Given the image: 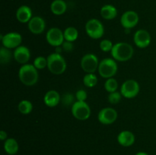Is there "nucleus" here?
Listing matches in <instances>:
<instances>
[{"instance_id":"dca6fc26","label":"nucleus","mask_w":156,"mask_h":155,"mask_svg":"<svg viewBox=\"0 0 156 155\" xmlns=\"http://www.w3.org/2000/svg\"><path fill=\"white\" fill-rule=\"evenodd\" d=\"M135 135L128 130L122 131L117 136V141L123 147H130L135 142Z\"/></svg>"},{"instance_id":"ddd939ff","label":"nucleus","mask_w":156,"mask_h":155,"mask_svg":"<svg viewBox=\"0 0 156 155\" xmlns=\"http://www.w3.org/2000/svg\"><path fill=\"white\" fill-rule=\"evenodd\" d=\"M133 41L136 46L139 48H146L151 43V36L147 30L140 29L136 31L133 36Z\"/></svg>"},{"instance_id":"4468645a","label":"nucleus","mask_w":156,"mask_h":155,"mask_svg":"<svg viewBox=\"0 0 156 155\" xmlns=\"http://www.w3.org/2000/svg\"><path fill=\"white\" fill-rule=\"evenodd\" d=\"M28 29L34 34H41L44 31L46 27L45 21L40 16L33 17L27 23Z\"/></svg>"},{"instance_id":"5701e85b","label":"nucleus","mask_w":156,"mask_h":155,"mask_svg":"<svg viewBox=\"0 0 156 155\" xmlns=\"http://www.w3.org/2000/svg\"><path fill=\"white\" fill-rule=\"evenodd\" d=\"M18 109L21 114L27 115V114L30 113L33 110V104L30 100H23L18 103Z\"/></svg>"},{"instance_id":"f03ea898","label":"nucleus","mask_w":156,"mask_h":155,"mask_svg":"<svg viewBox=\"0 0 156 155\" xmlns=\"http://www.w3.org/2000/svg\"><path fill=\"white\" fill-rule=\"evenodd\" d=\"M111 56L116 61L126 62L133 57L134 53L133 47L125 42L114 44L111 50Z\"/></svg>"},{"instance_id":"f8f14e48","label":"nucleus","mask_w":156,"mask_h":155,"mask_svg":"<svg viewBox=\"0 0 156 155\" xmlns=\"http://www.w3.org/2000/svg\"><path fill=\"white\" fill-rule=\"evenodd\" d=\"M139 20L140 18L136 12L134 11H126L120 18V24L125 29L129 30L137 25Z\"/></svg>"},{"instance_id":"2f4dec72","label":"nucleus","mask_w":156,"mask_h":155,"mask_svg":"<svg viewBox=\"0 0 156 155\" xmlns=\"http://www.w3.org/2000/svg\"><path fill=\"white\" fill-rule=\"evenodd\" d=\"M73 42H69V41H64L63 43L62 44V48L64 51L66 52H71L73 50Z\"/></svg>"},{"instance_id":"6ab92c4d","label":"nucleus","mask_w":156,"mask_h":155,"mask_svg":"<svg viewBox=\"0 0 156 155\" xmlns=\"http://www.w3.org/2000/svg\"><path fill=\"white\" fill-rule=\"evenodd\" d=\"M50 10L55 15H62L66 12L67 5L64 0H54L50 5Z\"/></svg>"},{"instance_id":"c756f323","label":"nucleus","mask_w":156,"mask_h":155,"mask_svg":"<svg viewBox=\"0 0 156 155\" xmlns=\"http://www.w3.org/2000/svg\"><path fill=\"white\" fill-rule=\"evenodd\" d=\"M75 102H76L75 101V97H73V94H69V93H66V94L62 96V103L64 106H69V105L73 106Z\"/></svg>"},{"instance_id":"c85d7f7f","label":"nucleus","mask_w":156,"mask_h":155,"mask_svg":"<svg viewBox=\"0 0 156 155\" xmlns=\"http://www.w3.org/2000/svg\"><path fill=\"white\" fill-rule=\"evenodd\" d=\"M113 46H114V45H113L112 42L110 40H103L100 43V49L103 52H105V53L111 51Z\"/></svg>"},{"instance_id":"72a5a7b5","label":"nucleus","mask_w":156,"mask_h":155,"mask_svg":"<svg viewBox=\"0 0 156 155\" xmlns=\"http://www.w3.org/2000/svg\"><path fill=\"white\" fill-rule=\"evenodd\" d=\"M136 155H149L146 152H143V151H140L138 152V153H136Z\"/></svg>"},{"instance_id":"20e7f679","label":"nucleus","mask_w":156,"mask_h":155,"mask_svg":"<svg viewBox=\"0 0 156 155\" xmlns=\"http://www.w3.org/2000/svg\"><path fill=\"white\" fill-rule=\"evenodd\" d=\"M117 64L115 59L106 58L101 61L98 66L99 74L104 78H113L117 72Z\"/></svg>"},{"instance_id":"2eb2a0df","label":"nucleus","mask_w":156,"mask_h":155,"mask_svg":"<svg viewBox=\"0 0 156 155\" xmlns=\"http://www.w3.org/2000/svg\"><path fill=\"white\" fill-rule=\"evenodd\" d=\"M15 60L20 64H26L30 58V50L24 46H19L13 53Z\"/></svg>"},{"instance_id":"393cba45","label":"nucleus","mask_w":156,"mask_h":155,"mask_svg":"<svg viewBox=\"0 0 156 155\" xmlns=\"http://www.w3.org/2000/svg\"><path fill=\"white\" fill-rule=\"evenodd\" d=\"M9 50L10 49H8L5 46H2L0 50V62L2 65L9 63L12 59V54Z\"/></svg>"},{"instance_id":"4be33fe9","label":"nucleus","mask_w":156,"mask_h":155,"mask_svg":"<svg viewBox=\"0 0 156 155\" xmlns=\"http://www.w3.org/2000/svg\"><path fill=\"white\" fill-rule=\"evenodd\" d=\"M63 33L65 40L69 41V42H74L79 36V31L74 27H69L66 28Z\"/></svg>"},{"instance_id":"412c9836","label":"nucleus","mask_w":156,"mask_h":155,"mask_svg":"<svg viewBox=\"0 0 156 155\" xmlns=\"http://www.w3.org/2000/svg\"><path fill=\"white\" fill-rule=\"evenodd\" d=\"M101 15L105 20L114 19L117 15V9L112 5H105L101 9Z\"/></svg>"},{"instance_id":"bb28decb","label":"nucleus","mask_w":156,"mask_h":155,"mask_svg":"<svg viewBox=\"0 0 156 155\" xmlns=\"http://www.w3.org/2000/svg\"><path fill=\"white\" fill-rule=\"evenodd\" d=\"M33 65L37 69H43L47 67V59L44 56H38L34 59Z\"/></svg>"},{"instance_id":"473e14b6","label":"nucleus","mask_w":156,"mask_h":155,"mask_svg":"<svg viewBox=\"0 0 156 155\" xmlns=\"http://www.w3.org/2000/svg\"><path fill=\"white\" fill-rule=\"evenodd\" d=\"M7 133H6L5 131L2 130L1 132H0V139L2 140V141H5L6 139H7Z\"/></svg>"},{"instance_id":"f257e3e1","label":"nucleus","mask_w":156,"mask_h":155,"mask_svg":"<svg viewBox=\"0 0 156 155\" xmlns=\"http://www.w3.org/2000/svg\"><path fill=\"white\" fill-rule=\"evenodd\" d=\"M18 78L23 84L33 86L38 81L39 74L37 69L31 64H24L18 71Z\"/></svg>"},{"instance_id":"39448f33","label":"nucleus","mask_w":156,"mask_h":155,"mask_svg":"<svg viewBox=\"0 0 156 155\" xmlns=\"http://www.w3.org/2000/svg\"><path fill=\"white\" fill-rule=\"evenodd\" d=\"M85 31L89 37L97 40L103 36L105 28L102 23L99 20L92 18L87 21L85 24Z\"/></svg>"},{"instance_id":"423d86ee","label":"nucleus","mask_w":156,"mask_h":155,"mask_svg":"<svg viewBox=\"0 0 156 155\" xmlns=\"http://www.w3.org/2000/svg\"><path fill=\"white\" fill-rule=\"evenodd\" d=\"M72 114L79 120H87L91 115V109L85 101H76L72 106Z\"/></svg>"},{"instance_id":"7c9ffc66","label":"nucleus","mask_w":156,"mask_h":155,"mask_svg":"<svg viewBox=\"0 0 156 155\" xmlns=\"http://www.w3.org/2000/svg\"><path fill=\"white\" fill-rule=\"evenodd\" d=\"M76 98L78 101H85L87 99V93L84 90H79L76 94Z\"/></svg>"},{"instance_id":"a878e982","label":"nucleus","mask_w":156,"mask_h":155,"mask_svg":"<svg viewBox=\"0 0 156 155\" xmlns=\"http://www.w3.org/2000/svg\"><path fill=\"white\" fill-rule=\"evenodd\" d=\"M117 88H118V83L115 78H110L107 79L105 83V88L108 92L112 93L117 91Z\"/></svg>"},{"instance_id":"0eeeda50","label":"nucleus","mask_w":156,"mask_h":155,"mask_svg":"<svg viewBox=\"0 0 156 155\" xmlns=\"http://www.w3.org/2000/svg\"><path fill=\"white\" fill-rule=\"evenodd\" d=\"M140 88L138 82L133 79L126 80L120 88V93L125 98L132 99L136 97L140 93Z\"/></svg>"},{"instance_id":"6e6552de","label":"nucleus","mask_w":156,"mask_h":155,"mask_svg":"<svg viewBox=\"0 0 156 155\" xmlns=\"http://www.w3.org/2000/svg\"><path fill=\"white\" fill-rule=\"evenodd\" d=\"M98 59L93 53H88L81 59V67L86 73H94L98 69Z\"/></svg>"},{"instance_id":"a211bd4d","label":"nucleus","mask_w":156,"mask_h":155,"mask_svg":"<svg viewBox=\"0 0 156 155\" xmlns=\"http://www.w3.org/2000/svg\"><path fill=\"white\" fill-rule=\"evenodd\" d=\"M61 100L60 95L57 91L51 90L46 93L44 97V102L48 107H55L59 103Z\"/></svg>"},{"instance_id":"f3484780","label":"nucleus","mask_w":156,"mask_h":155,"mask_svg":"<svg viewBox=\"0 0 156 155\" xmlns=\"http://www.w3.org/2000/svg\"><path fill=\"white\" fill-rule=\"evenodd\" d=\"M17 20L21 23H28L32 17V11L29 6L21 5L16 11Z\"/></svg>"},{"instance_id":"cd10ccee","label":"nucleus","mask_w":156,"mask_h":155,"mask_svg":"<svg viewBox=\"0 0 156 155\" xmlns=\"http://www.w3.org/2000/svg\"><path fill=\"white\" fill-rule=\"evenodd\" d=\"M122 97V94L120 92H117V91H114V92L110 93L108 95V100L110 103L111 104H117L120 101Z\"/></svg>"},{"instance_id":"9d476101","label":"nucleus","mask_w":156,"mask_h":155,"mask_svg":"<svg viewBox=\"0 0 156 155\" xmlns=\"http://www.w3.org/2000/svg\"><path fill=\"white\" fill-rule=\"evenodd\" d=\"M3 46L8 49H16L20 46L22 41V37L19 33L10 32L4 36H1Z\"/></svg>"},{"instance_id":"7ed1b4c3","label":"nucleus","mask_w":156,"mask_h":155,"mask_svg":"<svg viewBox=\"0 0 156 155\" xmlns=\"http://www.w3.org/2000/svg\"><path fill=\"white\" fill-rule=\"evenodd\" d=\"M47 59V68L54 74H61L66 69V62L61 54L53 53L49 55Z\"/></svg>"},{"instance_id":"b1692460","label":"nucleus","mask_w":156,"mask_h":155,"mask_svg":"<svg viewBox=\"0 0 156 155\" xmlns=\"http://www.w3.org/2000/svg\"><path fill=\"white\" fill-rule=\"evenodd\" d=\"M98 77L94 73H87L83 78V83L87 88H93L98 84Z\"/></svg>"},{"instance_id":"1a4fd4ad","label":"nucleus","mask_w":156,"mask_h":155,"mask_svg":"<svg viewBox=\"0 0 156 155\" xmlns=\"http://www.w3.org/2000/svg\"><path fill=\"white\" fill-rule=\"evenodd\" d=\"M46 40L50 45L57 47L62 46L64 42V33L58 27H52L47 31Z\"/></svg>"},{"instance_id":"aec40b11","label":"nucleus","mask_w":156,"mask_h":155,"mask_svg":"<svg viewBox=\"0 0 156 155\" xmlns=\"http://www.w3.org/2000/svg\"><path fill=\"white\" fill-rule=\"evenodd\" d=\"M4 150L9 155L16 154L19 150L18 143L15 138H7L4 142Z\"/></svg>"},{"instance_id":"9b49d317","label":"nucleus","mask_w":156,"mask_h":155,"mask_svg":"<svg viewBox=\"0 0 156 155\" xmlns=\"http://www.w3.org/2000/svg\"><path fill=\"white\" fill-rule=\"evenodd\" d=\"M117 112L111 107H105L100 110L98 115V119L103 125H111L116 122L117 119Z\"/></svg>"}]
</instances>
